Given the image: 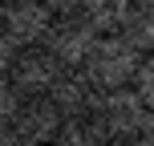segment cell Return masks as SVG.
<instances>
[{
	"instance_id": "5",
	"label": "cell",
	"mask_w": 154,
	"mask_h": 146,
	"mask_svg": "<svg viewBox=\"0 0 154 146\" xmlns=\"http://www.w3.org/2000/svg\"><path fill=\"white\" fill-rule=\"evenodd\" d=\"M57 77H61V65L45 53V45L41 49H20L12 57V65H8V85L20 98H45Z\"/></svg>"
},
{
	"instance_id": "7",
	"label": "cell",
	"mask_w": 154,
	"mask_h": 146,
	"mask_svg": "<svg viewBox=\"0 0 154 146\" xmlns=\"http://www.w3.org/2000/svg\"><path fill=\"white\" fill-rule=\"evenodd\" d=\"M61 122L65 118L49 106V98H20V110H16V118L8 122V130H12L24 146H41V142L57 138Z\"/></svg>"
},
{
	"instance_id": "12",
	"label": "cell",
	"mask_w": 154,
	"mask_h": 146,
	"mask_svg": "<svg viewBox=\"0 0 154 146\" xmlns=\"http://www.w3.org/2000/svg\"><path fill=\"white\" fill-rule=\"evenodd\" d=\"M16 110H20V93L8 85V77H0V130L16 118Z\"/></svg>"
},
{
	"instance_id": "14",
	"label": "cell",
	"mask_w": 154,
	"mask_h": 146,
	"mask_svg": "<svg viewBox=\"0 0 154 146\" xmlns=\"http://www.w3.org/2000/svg\"><path fill=\"white\" fill-rule=\"evenodd\" d=\"M41 4H45V8H49L53 16H73L81 0H41Z\"/></svg>"
},
{
	"instance_id": "8",
	"label": "cell",
	"mask_w": 154,
	"mask_h": 146,
	"mask_svg": "<svg viewBox=\"0 0 154 146\" xmlns=\"http://www.w3.org/2000/svg\"><path fill=\"white\" fill-rule=\"evenodd\" d=\"M130 8H134L130 0H81V4H77V16H81L97 37H118V29H122V20L130 16Z\"/></svg>"
},
{
	"instance_id": "10",
	"label": "cell",
	"mask_w": 154,
	"mask_h": 146,
	"mask_svg": "<svg viewBox=\"0 0 154 146\" xmlns=\"http://www.w3.org/2000/svg\"><path fill=\"white\" fill-rule=\"evenodd\" d=\"M53 142L57 146H106L109 138L101 134V126L93 122V118H65Z\"/></svg>"
},
{
	"instance_id": "6",
	"label": "cell",
	"mask_w": 154,
	"mask_h": 146,
	"mask_svg": "<svg viewBox=\"0 0 154 146\" xmlns=\"http://www.w3.org/2000/svg\"><path fill=\"white\" fill-rule=\"evenodd\" d=\"M45 98H49V106L61 118H89L93 106H97V98H101V89L81 69H61V77L53 81V89Z\"/></svg>"
},
{
	"instance_id": "15",
	"label": "cell",
	"mask_w": 154,
	"mask_h": 146,
	"mask_svg": "<svg viewBox=\"0 0 154 146\" xmlns=\"http://www.w3.org/2000/svg\"><path fill=\"white\" fill-rule=\"evenodd\" d=\"M12 57H16V49L4 41V33H0V77H8V65H12Z\"/></svg>"
},
{
	"instance_id": "13",
	"label": "cell",
	"mask_w": 154,
	"mask_h": 146,
	"mask_svg": "<svg viewBox=\"0 0 154 146\" xmlns=\"http://www.w3.org/2000/svg\"><path fill=\"white\" fill-rule=\"evenodd\" d=\"M134 142L138 146H154V110H146V118H142L138 134H134Z\"/></svg>"
},
{
	"instance_id": "3",
	"label": "cell",
	"mask_w": 154,
	"mask_h": 146,
	"mask_svg": "<svg viewBox=\"0 0 154 146\" xmlns=\"http://www.w3.org/2000/svg\"><path fill=\"white\" fill-rule=\"evenodd\" d=\"M142 118H146V106L138 101V93L126 85V89H106L97 98V106H93V122L101 126V134L106 138H130L138 134Z\"/></svg>"
},
{
	"instance_id": "18",
	"label": "cell",
	"mask_w": 154,
	"mask_h": 146,
	"mask_svg": "<svg viewBox=\"0 0 154 146\" xmlns=\"http://www.w3.org/2000/svg\"><path fill=\"white\" fill-rule=\"evenodd\" d=\"M0 12H4V0H0Z\"/></svg>"
},
{
	"instance_id": "17",
	"label": "cell",
	"mask_w": 154,
	"mask_h": 146,
	"mask_svg": "<svg viewBox=\"0 0 154 146\" xmlns=\"http://www.w3.org/2000/svg\"><path fill=\"white\" fill-rule=\"evenodd\" d=\"M130 4H154V0H130Z\"/></svg>"
},
{
	"instance_id": "1",
	"label": "cell",
	"mask_w": 154,
	"mask_h": 146,
	"mask_svg": "<svg viewBox=\"0 0 154 146\" xmlns=\"http://www.w3.org/2000/svg\"><path fill=\"white\" fill-rule=\"evenodd\" d=\"M138 61H142V57L134 53L122 37H97V45L89 49V57H85L81 73L89 77L101 93H106V89H126V85L134 81Z\"/></svg>"
},
{
	"instance_id": "2",
	"label": "cell",
	"mask_w": 154,
	"mask_h": 146,
	"mask_svg": "<svg viewBox=\"0 0 154 146\" xmlns=\"http://www.w3.org/2000/svg\"><path fill=\"white\" fill-rule=\"evenodd\" d=\"M57 16L49 12L41 0H4V12H0V33L4 41L20 53V49H41L53 29Z\"/></svg>"
},
{
	"instance_id": "16",
	"label": "cell",
	"mask_w": 154,
	"mask_h": 146,
	"mask_svg": "<svg viewBox=\"0 0 154 146\" xmlns=\"http://www.w3.org/2000/svg\"><path fill=\"white\" fill-rule=\"evenodd\" d=\"M106 146H138V142H130V138H109Z\"/></svg>"
},
{
	"instance_id": "9",
	"label": "cell",
	"mask_w": 154,
	"mask_h": 146,
	"mask_svg": "<svg viewBox=\"0 0 154 146\" xmlns=\"http://www.w3.org/2000/svg\"><path fill=\"white\" fill-rule=\"evenodd\" d=\"M118 37H122L138 57L154 53V4H134L130 16L122 20V29H118Z\"/></svg>"
},
{
	"instance_id": "4",
	"label": "cell",
	"mask_w": 154,
	"mask_h": 146,
	"mask_svg": "<svg viewBox=\"0 0 154 146\" xmlns=\"http://www.w3.org/2000/svg\"><path fill=\"white\" fill-rule=\"evenodd\" d=\"M93 45H97V33H93L77 12L73 16H57L53 29H49V37H45V53L53 57L61 69H81Z\"/></svg>"
},
{
	"instance_id": "11",
	"label": "cell",
	"mask_w": 154,
	"mask_h": 146,
	"mask_svg": "<svg viewBox=\"0 0 154 146\" xmlns=\"http://www.w3.org/2000/svg\"><path fill=\"white\" fill-rule=\"evenodd\" d=\"M134 93L146 110H154V53H146L134 69Z\"/></svg>"
}]
</instances>
